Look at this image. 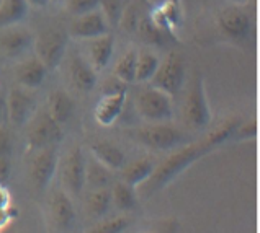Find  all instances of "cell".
Listing matches in <instances>:
<instances>
[{
  "mask_svg": "<svg viewBox=\"0 0 260 233\" xmlns=\"http://www.w3.org/2000/svg\"><path fill=\"white\" fill-rule=\"evenodd\" d=\"M237 131H239V121L237 119H229V121L218 126L216 129L208 134L202 140L190 142L188 145H182L177 152H174L169 159L162 162L159 167H155L151 178L141 184V191H143L146 198H151L152 194L164 189L185 168H188L197 160L203 159L205 155L213 152L214 148L221 147Z\"/></svg>",
  "mask_w": 260,
  "mask_h": 233,
  "instance_id": "6da1fadb",
  "label": "cell"
},
{
  "mask_svg": "<svg viewBox=\"0 0 260 233\" xmlns=\"http://www.w3.org/2000/svg\"><path fill=\"white\" fill-rule=\"evenodd\" d=\"M216 31L222 41L231 43L234 46L247 48L254 40V12L252 5L226 4L214 15Z\"/></svg>",
  "mask_w": 260,
  "mask_h": 233,
  "instance_id": "7a4b0ae2",
  "label": "cell"
},
{
  "mask_svg": "<svg viewBox=\"0 0 260 233\" xmlns=\"http://www.w3.org/2000/svg\"><path fill=\"white\" fill-rule=\"evenodd\" d=\"M128 135L136 140L139 145H143L155 152H167V150H175L182 145H187L190 137L187 132H183L178 127L169 123H157L147 124L138 129H131Z\"/></svg>",
  "mask_w": 260,
  "mask_h": 233,
  "instance_id": "3957f363",
  "label": "cell"
},
{
  "mask_svg": "<svg viewBox=\"0 0 260 233\" xmlns=\"http://www.w3.org/2000/svg\"><path fill=\"white\" fill-rule=\"evenodd\" d=\"M182 116L190 131H202L211 123V111L208 104L203 75L195 70L188 84V92L182 104Z\"/></svg>",
  "mask_w": 260,
  "mask_h": 233,
  "instance_id": "277c9868",
  "label": "cell"
},
{
  "mask_svg": "<svg viewBox=\"0 0 260 233\" xmlns=\"http://www.w3.org/2000/svg\"><path fill=\"white\" fill-rule=\"evenodd\" d=\"M69 33L64 26H51L35 36V56L44 64L48 70H56L64 61L69 46Z\"/></svg>",
  "mask_w": 260,
  "mask_h": 233,
  "instance_id": "5b68a950",
  "label": "cell"
},
{
  "mask_svg": "<svg viewBox=\"0 0 260 233\" xmlns=\"http://www.w3.org/2000/svg\"><path fill=\"white\" fill-rule=\"evenodd\" d=\"M136 111L147 124L170 123L174 118L172 96L160 92L159 88L147 85L136 95Z\"/></svg>",
  "mask_w": 260,
  "mask_h": 233,
  "instance_id": "8992f818",
  "label": "cell"
},
{
  "mask_svg": "<svg viewBox=\"0 0 260 233\" xmlns=\"http://www.w3.org/2000/svg\"><path fill=\"white\" fill-rule=\"evenodd\" d=\"M185 82H187V62H185L183 56L178 52H169L159 62L157 70L149 80V85L159 88L160 92L174 98L182 92Z\"/></svg>",
  "mask_w": 260,
  "mask_h": 233,
  "instance_id": "52a82bcc",
  "label": "cell"
},
{
  "mask_svg": "<svg viewBox=\"0 0 260 233\" xmlns=\"http://www.w3.org/2000/svg\"><path fill=\"white\" fill-rule=\"evenodd\" d=\"M29 131H28V150L35 152L44 147L59 145L64 139L62 126L57 124L49 116L46 109L36 111L35 116L29 119Z\"/></svg>",
  "mask_w": 260,
  "mask_h": 233,
  "instance_id": "ba28073f",
  "label": "cell"
},
{
  "mask_svg": "<svg viewBox=\"0 0 260 233\" xmlns=\"http://www.w3.org/2000/svg\"><path fill=\"white\" fill-rule=\"evenodd\" d=\"M33 159L29 162V179L36 189L44 191L53 181L59 165V150L57 145L44 147L35 150Z\"/></svg>",
  "mask_w": 260,
  "mask_h": 233,
  "instance_id": "9c48e42d",
  "label": "cell"
},
{
  "mask_svg": "<svg viewBox=\"0 0 260 233\" xmlns=\"http://www.w3.org/2000/svg\"><path fill=\"white\" fill-rule=\"evenodd\" d=\"M85 157L80 147H74L61 163V183L62 189L71 198L79 196L85 187Z\"/></svg>",
  "mask_w": 260,
  "mask_h": 233,
  "instance_id": "30bf717a",
  "label": "cell"
},
{
  "mask_svg": "<svg viewBox=\"0 0 260 233\" xmlns=\"http://www.w3.org/2000/svg\"><path fill=\"white\" fill-rule=\"evenodd\" d=\"M110 23L102 9H95L92 12H87L79 17H74L71 25L68 28L69 37L79 41H88L93 37H99L110 33Z\"/></svg>",
  "mask_w": 260,
  "mask_h": 233,
  "instance_id": "8fae6325",
  "label": "cell"
},
{
  "mask_svg": "<svg viewBox=\"0 0 260 233\" xmlns=\"http://www.w3.org/2000/svg\"><path fill=\"white\" fill-rule=\"evenodd\" d=\"M5 103H7V118L15 126L28 124V121L35 116L36 109H38V104H36V98L31 93V90L23 88L20 85L10 88V92L5 98Z\"/></svg>",
  "mask_w": 260,
  "mask_h": 233,
  "instance_id": "7c38bea8",
  "label": "cell"
},
{
  "mask_svg": "<svg viewBox=\"0 0 260 233\" xmlns=\"http://www.w3.org/2000/svg\"><path fill=\"white\" fill-rule=\"evenodd\" d=\"M49 214L57 231H71L76 225V207H74L72 198L66 192L62 187L54 189L49 198Z\"/></svg>",
  "mask_w": 260,
  "mask_h": 233,
  "instance_id": "4fadbf2b",
  "label": "cell"
},
{
  "mask_svg": "<svg viewBox=\"0 0 260 233\" xmlns=\"http://www.w3.org/2000/svg\"><path fill=\"white\" fill-rule=\"evenodd\" d=\"M33 41L35 36L17 25L0 29V51L7 57L18 59L25 56L29 49H33Z\"/></svg>",
  "mask_w": 260,
  "mask_h": 233,
  "instance_id": "5bb4252c",
  "label": "cell"
},
{
  "mask_svg": "<svg viewBox=\"0 0 260 233\" xmlns=\"http://www.w3.org/2000/svg\"><path fill=\"white\" fill-rule=\"evenodd\" d=\"M68 75H69L71 85L76 88L77 92H82V93L92 92L96 85V80H99V73H96L93 67L88 64L85 57L79 54H72L69 57Z\"/></svg>",
  "mask_w": 260,
  "mask_h": 233,
  "instance_id": "9a60e30c",
  "label": "cell"
},
{
  "mask_svg": "<svg viewBox=\"0 0 260 233\" xmlns=\"http://www.w3.org/2000/svg\"><path fill=\"white\" fill-rule=\"evenodd\" d=\"M126 98H128V90L126 88H120L111 93H105L95 106V111H93L95 121L105 127L111 126L120 118L126 104Z\"/></svg>",
  "mask_w": 260,
  "mask_h": 233,
  "instance_id": "2e32d148",
  "label": "cell"
},
{
  "mask_svg": "<svg viewBox=\"0 0 260 233\" xmlns=\"http://www.w3.org/2000/svg\"><path fill=\"white\" fill-rule=\"evenodd\" d=\"M115 51V36L107 33L103 36L93 37L87 41V61L90 64L96 73H100L107 69Z\"/></svg>",
  "mask_w": 260,
  "mask_h": 233,
  "instance_id": "e0dca14e",
  "label": "cell"
},
{
  "mask_svg": "<svg viewBox=\"0 0 260 233\" xmlns=\"http://www.w3.org/2000/svg\"><path fill=\"white\" fill-rule=\"evenodd\" d=\"M48 69L36 56L26 57L15 67V77L20 87L35 90L43 85L44 79H46Z\"/></svg>",
  "mask_w": 260,
  "mask_h": 233,
  "instance_id": "ac0fdd59",
  "label": "cell"
},
{
  "mask_svg": "<svg viewBox=\"0 0 260 233\" xmlns=\"http://www.w3.org/2000/svg\"><path fill=\"white\" fill-rule=\"evenodd\" d=\"M92 157L111 171H120L126 165V155L116 144L105 139L93 140L90 144Z\"/></svg>",
  "mask_w": 260,
  "mask_h": 233,
  "instance_id": "d6986e66",
  "label": "cell"
},
{
  "mask_svg": "<svg viewBox=\"0 0 260 233\" xmlns=\"http://www.w3.org/2000/svg\"><path fill=\"white\" fill-rule=\"evenodd\" d=\"M74 101L72 98L64 92V90H54L48 98V106L46 111L49 116L54 119L57 124H68L71 118L74 116Z\"/></svg>",
  "mask_w": 260,
  "mask_h": 233,
  "instance_id": "ffe728a7",
  "label": "cell"
},
{
  "mask_svg": "<svg viewBox=\"0 0 260 233\" xmlns=\"http://www.w3.org/2000/svg\"><path fill=\"white\" fill-rule=\"evenodd\" d=\"M135 34L141 41L149 44V46H166L167 43H175L172 37L167 36L162 29L155 26L149 18V10H146L138 21Z\"/></svg>",
  "mask_w": 260,
  "mask_h": 233,
  "instance_id": "44dd1931",
  "label": "cell"
},
{
  "mask_svg": "<svg viewBox=\"0 0 260 233\" xmlns=\"http://www.w3.org/2000/svg\"><path fill=\"white\" fill-rule=\"evenodd\" d=\"M154 170H155V165L152 163V160H147V159L136 160L129 165H124L120 170L121 181H124L126 184H129L133 187H139L144 181H147V179L151 178Z\"/></svg>",
  "mask_w": 260,
  "mask_h": 233,
  "instance_id": "7402d4cb",
  "label": "cell"
},
{
  "mask_svg": "<svg viewBox=\"0 0 260 233\" xmlns=\"http://www.w3.org/2000/svg\"><path fill=\"white\" fill-rule=\"evenodd\" d=\"M29 10L26 0H0V29L21 23Z\"/></svg>",
  "mask_w": 260,
  "mask_h": 233,
  "instance_id": "603a6c76",
  "label": "cell"
},
{
  "mask_svg": "<svg viewBox=\"0 0 260 233\" xmlns=\"http://www.w3.org/2000/svg\"><path fill=\"white\" fill-rule=\"evenodd\" d=\"M111 206H115L120 212H133L138 209V192L136 187L126 184L124 181H116L111 184Z\"/></svg>",
  "mask_w": 260,
  "mask_h": 233,
  "instance_id": "cb8c5ba5",
  "label": "cell"
},
{
  "mask_svg": "<svg viewBox=\"0 0 260 233\" xmlns=\"http://www.w3.org/2000/svg\"><path fill=\"white\" fill-rule=\"evenodd\" d=\"M113 171L108 170L105 165L96 162L93 157L85 163V184L90 189H105L113 184Z\"/></svg>",
  "mask_w": 260,
  "mask_h": 233,
  "instance_id": "d4e9b609",
  "label": "cell"
},
{
  "mask_svg": "<svg viewBox=\"0 0 260 233\" xmlns=\"http://www.w3.org/2000/svg\"><path fill=\"white\" fill-rule=\"evenodd\" d=\"M160 59L149 49H141L136 54V82L138 84H149L154 72L157 70Z\"/></svg>",
  "mask_w": 260,
  "mask_h": 233,
  "instance_id": "484cf974",
  "label": "cell"
},
{
  "mask_svg": "<svg viewBox=\"0 0 260 233\" xmlns=\"http://www.w3.org/2000/svg\"><path fill=\"white\" fill-rule=\"evenodd\" d=\"M111 207V191L110 187L105 189H93L85 201V209L92 219H102L108 214Z\"/></svg>",
  "mask_w": 260,
  "mask_h": 233,
  "instance_id": "4316f807",
  "label": "cell"
},
{
  "mask_svg": "<svg viewBox=\"0 0 260 233\" xmlns=\"http://www.w3.org/2000/svg\"><path fill=\"white\" fill-rule=\"evenodd\" d=\"M136 49H128L118 59L113 69V77H116L121 84H135L136 82Z\"/></svg>",
  "mask_w": 260,
  "mask_h": 233,
  "instance_id": "83f0119b",
  "label": "cell"
},
{
  "mask_svg": "<svg viewBox=\"0 0 260 233\" xmlns=\"http://www.w3.org/2000/svg\"><path fill=\"white\" fill-rule=\"evenodd\" d=\"M157 9L160 10L162 17L166 18V21L169 23V26L174 29L178 28L182 25V18H183V13H182V4L180 0H164L160 5H157Z\"/></svg>",
  "mask_w": 260,
  "mask_h": 233,
  "instance_id": "f1b7e54d",
  "label": "cell"
},
{
  "mask_svg": "<svg viewBox=\"0 0 260 233\" xmlns=\"http://www.w3.org/2000/svg\"><path fill=\"white\" fill-rule=\"evenodd\" d=\"M128 227H129V219L124 215H120L95 223L90 230H87V233H124V230Z\"/></svg>",
  "mask_w": 260,
  "mask_h": 233,
  "instance_id": "f546056e",
  "label": "cell"
},
{
  "mask_svg": "<svg viewBox=\"0 0 260 233\" xmlns=\"http://www.w3.org/2000/svg\"><path fill=\"white\" fill-rule=\"evenodd\" d=\"M100 2L102 0H64L66 9L74 17H79V15L100 9Z\"/></svg>",
  "mask_w": 260,
  "mask_h": 233,
  "instance_id": "4dcf8cb0",
  "label": "cell"
},
{
  "mask_svg": "<svg viewBox=\"0 0 260 233\" xmlns=\"http://www.w3.org/2000/svg\"><path fill=\"white\" fill-rule=\"evenodd\" d=\"M12 152V134L7 124L0 126V159H9Z\"/></svg>",
  "mask_w": 260,
  "mask_h": 233,
  "instance_id": "1f68e13d",
  "label": "cell"
},
{
  "mask_svg": "<svg viewBox=\"0 0 260 233\" xmlns=\"http://www.w3.org/2000/svg\"><path fill=\"white\" fill-rule=\"evenodd\" d=\"M10 176V163L9 159H0V184L5 183Z\"/></svg>",
  "mask_w": 260,
  "mask_h": 233,
  "instance_id": "d6a6232c",
  "label": "cell"
},
{
  "mask_svg": "<svg viewBox=\"0 0 260 233\" xmlns=\"http://www.w3.org/2000/svg\"><path fill=\"white\" fill-rule=\"evenodd\" d=\"M9 204H10V194L2 184H0V210L7 209V207H9Z\"/></svg>",
  "mask_w": 260,
  "mask_h": 233,
  "instance_id": "836d02e7",
  "label": "cell"
},
{
  "mask_svg": "<svg viewBox=\"0 0 260 233\" xmlns=\"http://www.w3.org/2000/svg\"><path fill=\"white\" fill-rule=\"evenodd\" d=\"M7 103H5V98L2 95H0V126H4L7 123Z\"/></svg>",
  "mask_w": 260,
  "mask_h": 233,
  "instance_id": "e575fe53",
  "label": "cell"
},
{
  "mask_svg": "<svg viewBox=\"0 0 260 233\" xmlns=\"http://www.w3.org/2000/svg\"><path fill=\"white\" fill-rule=\"evenodd\" d=\"M178 223L175 219H170L164 223V228H162V233H177Z\"/></svg>",
  "mask_w": 260,
  "mask_h": 233,
  "instance_id": "d590c367",
  "label": "cell"
},
{
  "mask_svg": "<svg viewBox=\"0 0 260 233\" xmlns=\"http://www.w3.org/2000/svg\"><path fill=\"white\" fill-rule=\"evenodd\" d=\"M26 2L29 5H33V7H38V9H41V7H46L49 0H26Z\"/></svg>",
  "mask_w": 260,
  "mask_h": 233,
  "instance_id": "8d00e7d4",
  "label": "cell"
},
{
  "mask_svg": "<svg viewBox=\"0 0 260 233\" xmlns=\"http://www.w3.org/2000/svg\"><path fill=\"white\" fill-rule=\"evenodd\" d=\"M49 2H57V0H49Z\"/></svg>",
  "mask_w": 260,
  "mask_h": 233,
  "instance_id": "74e56055",
  "label": "cell"
},
{
  "mask_svg": "<svg viewBox=\"0 0 260 233\" xmlns=\"http://www.w3.org/2000/svg\"><path fill=\"white\" fill-rule=\"evenodd\" d=\"M85 233H87V231H85Z\"/></svg>",
  "mask_w": 260,
  "mask_h": 233,
  "instance_id": "f35d334b",
  "label": "cell"
}]
</instances>
